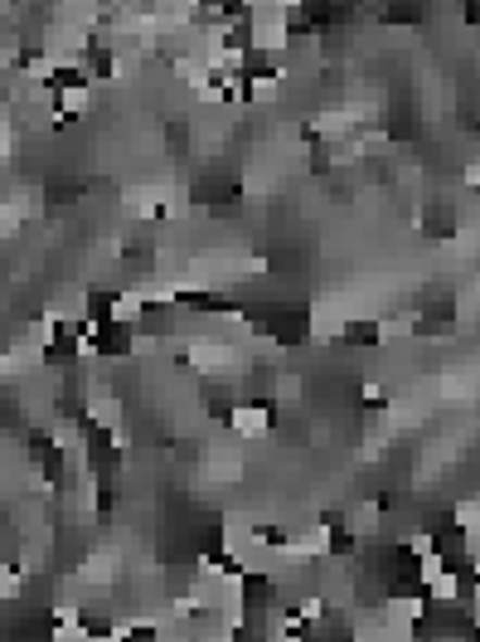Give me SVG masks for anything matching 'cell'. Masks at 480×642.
I'll return each mask as SVG.
<instances>
[{
	"mask_svg": "<svg viewBox=\"0 0 480 642\" xmlns=\"http://www.w3.org/2000/svg\"><path fill=\"white\" fill-rule=\"evenodd\" d=\"M233 429L248 433V439L267 433V429H273V404H238V409H233Z\"/></svg>",
	"mask_w": 480,
	"mask_h": 642,
	"instance_id": "obj_1",
	"label": "cell"
},
{
	"mask_svg": "<svg viewBox=\"0 0 480 642\" xmlns=\"http://www.w3.org/2000/svg\"><path fill=\"white\" fill-rule=\"evenodd\" d=\"M350 341H364V346H379V326H374V321H354V326H350Z\"/></svg>",
	"mask_w": 480,
	"mask_h": 642,
	"instance_id": "obj_2",
	"label": "cell"
}]
</instances>
